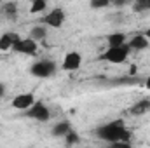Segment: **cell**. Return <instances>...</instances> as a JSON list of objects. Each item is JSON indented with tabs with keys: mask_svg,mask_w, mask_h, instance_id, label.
<instances>
[{
	"mask_svg": "<svg viewBox=\"0 0 150 148\" xmlns=\"http://www.w3.org/2000/svg\"><path fill=\"white\" fill-rule=\"evenodd\" d=\"M19 40V35L16 32H5L4 35H0V51H9L12 49V45Z\"/></svg>",
	"mask_w": 150,
	"mask_h": 148,
	"instance_id": "cell-9",
	"label": "cell"
},
{
	"mask_svg": "<svg viewBox=\"0 0 150 148\" xmlns=\"http://www.w3.org/2000/svg\"><path fill=\"white\" fill-rule=\"evenodd\" d=\"M12 51L18 52V54H26V56H35L38 51L37 40H33L32 37L28 38H19L14 45H12Z\"/></svg>",
	"mask_w": 150,
	"mask_h": 148,
	"instance_id": "cell-5",
	"label": "cell"
},
{
	"mask_svg": "<svg viewBox=\"0 0 150 148\" xmlns=\"http://www.w3.org/2000/svg\"><path fill=\"white\" fill-rule=\"evenodd\" d=\"M18 14V4L16 2H5L2 5V16L5 19H14Z\"/></svg>",
	"mask_w": 150,
	"mask_h": 148,
	"instance_id": "cell-12",
	"label": "cell"
},
{
	"mask_svg": "<svg viewBox=\"0 0 150 148\" xmlns=\"http://www.w3.org/2000/svg\"><path fill=\"white\" fill-rule=\"evenodd\" d=\"M129 73H131V75L136 73V66H131V68H129Z\"/></svg>",
	"mask_w": 150,
	"mask_h": 148,
	"instance_id": "cell-24",
	"label": "cell"
},
{
	"mask_svg": "<svg viewBox=\"0 0 150 148\" xmlns=\"http://www.w3.org/2000/svg\"><path fill=\"white\" fill-rule=\"evenodd\" d=\"M35 103V98L32 92H25V94H18L14 99H12V108L19 111H26L32 105Z\"/></svg>",
	"mask_w": 150,
	"mask_h": 148,
	"instance_id": "cell-8",
	"label": "cell"
},
{
	"mask_svg": "<svg viewBox=\"0 0 150 148\" xmlns=\"http://www.w3.org/2000/svg\"><path fill=\"white\" fill-rule=\"evenodd\" d=\"M25 115L33 118V120H38V122H47L51 118V111L47 108V105L44 101H37V99H35V103L28 110L25 111Z\"/></svg>",
	"mask_w": 150,
	"mask_h": 148,
	"instance_id": "cell-4",
	"label": "cell"
},
{
	"mask_svg": "<svg viewBox=\"0 0 150 148\" xmlns=\"http://www.w3.org/2000/svg\"><path fill=\"white\" fill-rule=\"evenodd\" d=\"M145 89H149V91H150V75L145 78Z\"/></svg>",
	"mask_w": 150,
	"mask_h": 148,
	"instance_id": "cell-21",
	"label": "cell"
},
{
	"mask_svg": "<svg viewBox=\"0 0 150 148\" xmlns=\"http://www.w3.org/2000/svg\"><path fill=\"white\" fill-rule=\"evenodd\" d=\"M96 136L100 140H103V141H108V143L115 145V147H127L131 132L126 129L122 120H113V122H108V124L101 125L96 131Z\"/></svg>",
	"mask_w": 150,
	"mask_h": 148,
	"instance_id": "cell-1",
	"label": "cell"
},
{
	"mask_svg": "<svg viewBox=\"0 0 150 148\" xmlns=\"http://www.w3.org/2000/svg\"><path fill=\"white\" fill-rule=\"evenodd\" d=\"M65 140H67V145H75V143H79V134L75 132V131H68V134L65 136Z\"/></svg>",
	"mask_w": 150,
	"mask_h": 148,
	"instance_id": "cell-18",
	"label": "cell"
},
{
	"mask_svg": "<svg viewBox=\"0 0 150 148\" xmlns=\"http://www.w3.org/2000/svg\"><path fill=\"white\" fill-rule=\"evenodd\" d=\"M129 51H131V49H129L127 44H122V45H117V47H108V49L100 56V59L108 61V63H113V65H120V63H124V61L127 59Z\"/></svg>",
	"mask_w": 150,
	"mask_h": 148,
	"instance_id": "cell-2",
	"label": "cell"
},
{
	"mask_svg": "<svg viewBox=\"0 0 150 148\" xmlns=\"http://www.w3.org/2000/svg\"><path fill=\"white\" fill-rule=\"evenodd\" d=\"M80 65H82V56L77 51H70V52L65 54L63 63H61V68L65 72H75V70L80 68Z\"/></svg>",
	"mask_w": 150,
	"mask_h": 148,
	"instance_id": "cell-7",
	"label": "cell"
},
{
	"mask_svg": "<svg viewBox=\"0 0 150 148\" xmlns=\"http://www.w3.org/2000/svg\"><path fill=\"white\" fill-rule=\"evenodd\" d=\"M65 19H67L65 11H63V9H59V7H56V9H52L51 12H47V14H45L44 23H45L47 26H51V28H61V26H63V23H65Z\"/></svg>",
	"mask_w": 150,
	"mask_h": 148,
	"instance_id": "cell-6",
	"label": "cell"
},
{
	"mask_svg": "<svg viewBox=\"0 0 150 148\" xmlns=\"http://www.w3.org/2000/svg\"><path fill=\"white\" fill-rule=\"evenodd\" d=\"M45 9H47V0H32V7H30L32 14H40Z\"/></svg>",
	"mask_w": 150,
	"mask_h": 148,
	"instance_id": "cell-15",
	"label": "cell"
},
{
	"mask_svg": "<svg viewBox=\"0 0 150 148\" xmlns=\"http://www.w3.org/2000/svg\"><path fill=\"white\" fill-rule=\"evenodd\" d=\"M113 4L120 7V5H124V4H126V0H113Z\"/></svg>",
	"mask_w": 150,
	"mask_h": 148,
	"instance_id": "cell-22",
	"label": "cell"
},
{
	"mask_svg": "<svg viewBox=\"0 0 150 148\" xmlns=\"http://www.w3.org/2000/svg\"><path fill=\"white\" fill-rule=\"evenodd\" d=\"M143 35L149 38V42H150V28H147V30H145V33H143Z\"/></svg>",
	"mask_w": 150,
	"mask_h": 148,
	"instance_id": "cell-23",
	"label": "cell"
},
{
	"mask_svg": "<svg viewBox=\"0 0 150 148\" xmlns=\"http://www.w3.org/2000/svg\"><path fill=\"white\" fill-rule=\"evenodd\" d=\"M150 111V99L149 98H143L140 101H136L131 108H129V113L131 115H145Z\"/></svg>",
	"mask_w": 150,
	"mask_h": 148,
	"instance_id": "cell-11",
	"label": "cell"
},
{
	"mask_svg": "<svg viewBox=\"0 0 150 148\" xmlns=\"http://www.w3.org/2000/svg\"><path fill=\"white\" fill-rule=\"evenodd\" d=\"M72 127H70V124L68 122H58L54 127H52V136H56V138H65L67 134H68V131H70Z\"/></svg>",
	"mask_w": 150,
	"mask_h": 148,
	"instance_id": "cell-13",
	"label": "cell"
},
{
	"mask_svg": "<svg viewBox=\"0 0 150 148\" xmlns=\"http://www.w3.org/2000/svg\"><path fill=\"white\" fill-rule=\"evenodd\" d=\"M30 72L33 77H38V78H49L56 73V63L51 61V59H40L37 63L32 65Z\"/></svg>",
	"mask_w": 150,
	"mask_h": 148,
	"instance_id": "cell-3",
	"label": "cell"
},
{
	"mask_svg": "<svg viewBox=\"0 0 150 148\" xmlns=\"http://www.w3.org/2000/svg\"><path fill=\"white\" fill-rule=\"evenodd\" d=\"M107 42H108V47H117V45H122V44H127L126 42V35L122 32H117V33H110L107 37Z\"/></svg>",
	"mask_w": 150,
	"mask_h": 148,
	"instance_id": "cell-14",
	"label": "cell"
},
{
	"mask_svg": "<svg viewBox=\"0 0 150 148\" xmlns=\"http://www.w3.org/2000/svg\"><path fill=\"white\" fill-rule=\"evenodd\" d=\"M110 4V0H91V9H103Z\"/></svg>",
	"mask_w": 150,
	"mask_h": 148,
	"instance_id": "cell-19",
	"label": "cell"
},
{
	"mask_svg": "<svg viewBox=\"0 0 150 148\" xmlns=\"http://www.w3.org/2000/svg\"><path fill=\"white\" fill-rule=\"evenodd\" d=\"M30 37L33 38V40H44V38L47 37V30H45V26H33L32 28V32H30Z\"/></svg>",
	"mask_w": 150,
	"mask_h": 148,
	"instance_id": "cell-16",
	"label": "cell"
},
{
	"mask_svg": "<svg viewBox=\"0 0 150 148\" xmlns=\"http://www.w3.org/2000/svg\"><path fill=\"white\" fill-rule=\"evenodd\" d=\"M147 9H150V0H136L134 5H133L134 12H142V11H147Z\"/></svg>",
	"mask_w": 150,
	"mask_h": 148,
	"instance_id": "cell-17",
	"label": "cell"
},
{
	"mask_svg": "<svg viewBox=\"0 0 150 148\" xmlns=\"http://www.w3.org/2000/svg\"><path fill=\"white\" fill-rule=\"evenodd\" d=\"M4 96H5V85L0 82V98H4Z\"/></svg>",
	"mask_w": 150,
	"mask_h": 148,
	"instance_id": "cell-20",
	"label": "cell"
},
{
	"mask_svg": "<svg viewBox=\"0 0 150 148\" xmlns=\"http://www.w3.org/2000/svg\"><path fill=\"white\" fill-rule=\"evenodd\" d=\"M127 45H129V49H133V51H145V49L149 47V38L145 37L143 33H140V35H134V37L131 38V40L127 42Z\"/></svg>",
	"mask_w": 150,
	"mask_h": 148,
	"instance_id": "cell-10",
	"label": "cell"
}]
</instances>
